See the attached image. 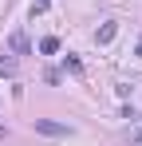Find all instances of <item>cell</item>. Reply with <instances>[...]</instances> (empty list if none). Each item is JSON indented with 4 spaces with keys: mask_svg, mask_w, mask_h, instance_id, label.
<instances>
[{
    "mask_svg": "<svg viewBox=\"0 0 142 146\" xmlns=\"http://www.w3.org/2000/svg\"><path fill=\"white\" fill-rule=\"evenodd\" d=\"M36 130H40V134H51V138H63V134H71L63 122H51V119H36Z\"/></svg>",
    "mask_w": 142,
    "mask_h": 146,
    "instance_id": "6da1fadb",
    "label": "cell"
},
{
    "mask_svg": "<svg viewBox=\"0 0 142 146\" xmlns=\"http://www.w3.org/2000/svg\"><path fill=\"white\" fill-rule=\"evenodd\" d=\"M138 59H142V44H138Z\"/></svg>",
    "mask_w": 142,
    "mask_h": 146,
    "instance_id": "52a82bcc",
    "label": "cell"
},
{
    "mask_svg": "<svg viewBox=\"0 0 142 146\" xmlns=\"http://www.w3.org/2000/svg\"><path fill=\"white\" fill-rule=\"evenodd\" d=\"M130 142H134V146H142V130H138V134H134V138H130Z\"/></svg>",
    "mask_w": 142,
    "mask_h": 146,
    "instance_id": "8992f818",
    "label": "cell"
},
{
    "mask_svg": "<svg viewBox=\"0 0 142 146\" xmlns=\"http://www.w3.org/2000/svg\"><path fill=\"white\" fill-rule=\"evenodd\" d=\"M8 48L16 51V55H28V36H24V32H12V40H8Z\"/></svg>",
    "mask_w": 142,
    "mask_h": 146,
    "instance_id": "7a4b0ae2",
    "label": "cell"
},
{
    "mask_svg": "<svg viewBox=\"0 0 142 146\" xmlns=\"http://www.w3.org/2000/svg\"><path fill=\"white\" fill-rule=\"evenodd\" d=\"M115 32H118V24H103L95 40H99V44H111V40H115Z\"/></svg>",
    "mask_w": 142,
    "mask_h": 146,
    "instance_id": "3957f363",
    "label": "cell"
},
{
    "mask_svg": "<svg viewBox=\"0 0 142 146\" xmlns=\"http://www.w3.org/2000/svg\"><path fill=\"white\" fill-rule=\"evenodd\" d=\"M0 75H16V59H0Z\"/></svg>",
    "mask_w": 142,
    "mask_h": 146,
    "instance_id": "5b68a950",
    "label": "cell"
},
{
    "mask_svg": "<svg viewBox=\"0 0 142 146\" xmlns=\"http://www.w3.org/2000/svg\"><path fill=\"white\" fill-rule=\"evenodd\" d=\"M40 51H44V55H55V51H59V40H55V36H47L44 44H40Z\"/></svg>",
    "mask_w": 142,
    "mask_h": 146,
    "instance_id": "277c9868",
    "label": "cell"
}]
</instances>
